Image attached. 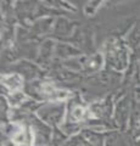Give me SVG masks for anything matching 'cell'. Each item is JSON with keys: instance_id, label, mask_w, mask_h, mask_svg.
<instances>
[{"instance_id": "cell-1", "label": "cell", "mask_w": 140, "mask_h": 146, "mask_svg": "<svg viewBox=\"0 0 140 146\" xmlns=\"http://www.w3.org/2000/svg\"><path fill=\"white\" fill-rule=\"evenodd\" d=\"M65 111V105L64 104H51V105H45L40 107L38 111V116L40 119L46 122L48 124L56 125L57 123L61 122V118L64 116Z\"/></svg>"}, {"instance_id": "cell-2", "label": "cell", "mask_w": 140, "mask_h": 146, "mask_svg": "<svg viewBox=\"0 0 140 146\" xmlns=\"http://www.w3.org/2000/svg\"><path fill=\"white\" fill-rule=\"evenodd\" d=\"M129 117V105H128V99L121 100L119 104L117 105L116 110V121L119 125L124 127V124L127 123V119Z\"/></svg>"}, {"instance_id": "cell-3", "label": "cell", "mask_w": 140, "mask_h": 146, "mask_svg": "<svg viewBox=\"0 0 140 146\" xmlns=\"http://www.w3.org/2000/svg\"><path fill=\"white\" fill-rule=\"evenodd\" d=\"M56 52L58 56L61 57H68V56H74V55H78L79 54V50H77L74 48H71L68 45H57V49H56Z\"/></svg>"}, {"instance_id": "cell-4", "label": "cell", "mask_w": 140, "mask_h": 146, "mask_svg": "<svg viewBox=\"0 0 140 146\" xmlns=\"http://www.w3.org/2000/svg\"><path fill=\"white\" fill-rule=\"evenodd\" d=\"M66 146H92V144H88V141L85 140L83 136L77 135V136H73V138L66 144Z\"/></svg>"}, {"instance_id": "cell-5", "label": "cell", "mask_w": 140, "mask_h": 146, "mask_svg": "<svg viewBox=\"0 0 140 146\" xmlns=\"http://www.w3.org/2000/svg\"><path fill=\"white\" fill-rule=\"evenodd\" d=\"M135 113L132 117V130L138 131L140 134V108L139 111H134Z\"/></svg>"}]
</instances>
